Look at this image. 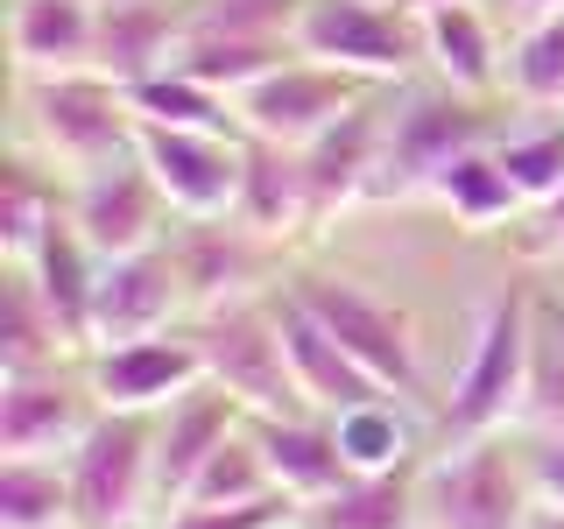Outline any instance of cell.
I'll return each instance as SVG.
<instances>
[{
	"label": "cell",
	"instance_id": "4dcf8cb0",
	"mask_svg": "<svg viewBox=\"0 0 564 529\" xmlns=\"http://www.w3.org/2000/svg\"><path fill=\"white\" fill-rule=\"evenodd\" d=\"M128 106L134 120H149V128H240L234 120V99L205 93L198 78H184V71H155V78L128 85Z\"/></svg>",
	"mask_w": 564,
	"mask_h": 529
},
{
	"label": "cell",
	"instance_id": "5b68a950",
	"mask_svg": "<svg viewBox=\"0 0 564 529\" xmlns=\"http://www.w3.org/2000/svg\"><path fill=\"white\" fill-rule=\"evenodd\" d=\"M487 99H466L452 85H402L388 106L381 134V176L375 198H431V184L445 176L466 149H487Z\"/></svg>",
	"mask_w": 564,
	"mask_h": 529
},
{
	"label": "cell",
	"instance_id": "8d00e7d4",
	"mask_svg": "<svg viewBox=\"0 0 564 529\" xmlns=\"http://www.w3.org/2000/svg\"><path fill=\"white\" fill-rule=\"evenodd\" d=\"M155 529H296L290 494H254V501H226V508H170L155 516Z\"/></svg>",
	"mask_w": 564,
	"mask_h": 529
},
{
	"label": "cell",
	"instance_id": "d6986e66",
	"mask_svg": "<svg viewBox=\"0 0 564 529\" xmlns=\"http://www.w3.org/2000/svg\"><path fill=\"white\" fill-rule=\"evenodd\" d=\"M170 255H176V269H184L191 311H219V304L254 296V276H261V261H269V240H254L234 219H184L176 240H170Z\"/></svg>",
	"mask_w": 564,
	"mask_h": 529
},
{
	"label": "cell",
	"instance_id": "2e32d148",
	"mask_svg": "<svg viewBox=\"0 0 564 529\" xmlns=\"http://www.w3.org/2000/svg\"><path fill=\"white\" fill-rule=\"evenodd\" d=\"M240 423H247V410L212 381H198L191 396H176L170 410L155 417V494H149L155 516H170V508L184 501L191 481H198V466L240 431Z\"/></svg>",
	"mask_w": 564,
	"mask_h": 529
},
{
	"label": "cell",
	"instance_id": "484cf974",
	"mask_svg": "<svg viewBox=\"0 0 564 529\" xmlns=\"http://www.w3.org/2000/svg\"><path fill=\"white\" fill-rule=\"evenodd\" d=\"M290 57H296L290 35H212V29H184L170 71L198 78L205 93H219V99H240L247 85H261L269 71H282Z\"/></svg>",
	"mask_w": 564,
	"mask_h": 529
},
{
	"label": "cell",
	"instance_id": "7402d4cb",
	"mask_svg": "<svg viewBox=\"0 0 564 529\" xmlns=\"http://www.w3.org/2000/svg\"><path fill=\"white\" fill-rule=\"evenodd\" d=\"M423 64H431L437 85H452L466 99H494L508 85V57L494 43V22L473 0H452V8L423 14Z\"/></svg>",
	"mask_w": 564,
	"mask_h": 529
},
{
	"label": "cell",
	"instance_id": "7c38bea8",
	"mask_svg": "<svg viewBox=\"0 0 564 529\" xmlns=\"http://www.w3.org/2000/svg\"><path fill=\"white\" fill-rule=\"evenodd\" d=\"M85 388H93L99 410H141L163 417L176 396L205 381V360L191 346V332H155V339H128V346H99L85 353Z\"/></svg>",
	"mask_w": 564,
	"mask_h": 529
},
{
	"label": "cell",
	"instance_id": "277c9868",
	"mask_svg": "<svg viewBox=\"0 0 564 529\" xmlns=\"http://www.w3.org/2000/svg\"><path fill=\"white\" fill-rule=\"evenodd\" d=\"M184 332H191V346H198V360H205V381L226 388L247 417H296L304 410L269 296H240V304H219V311H191Z\"/></svg>",
	"mask_w": 564,
	"mask_h": 529
},
{
	"label": "cell",
	"instance_id": "6da1fadb",
	"mask_svg": "<svg viewBox=\"0 0 564 529\" xmlns=\"http://www.w3.org/2000/svg\"><path fill=\"white\" fill-rule=\"evenodd\" d=\"M536 332H543V311L529 304V290H494L480 317H473V339H466V360L437 402V423H445V445L458 438H501L522 410V388H529V360H536Z\"/></svg>",
	"mask_w": 564,
	"mask_h": 529
},
{
	"label": "cell",
	"instance_id": "ac0fdd59",
	"mask_svg": "<svg viewBox=\"0 0 564 529\" xmlns=\"http://www.w3.org/2000/svg\"><path fill=\"white\" fill-rule=\"evenodd\" d=\"M261 458H269V481L290 494L296 508L325 501L332 487L352 481V458L339 445V423L317 417V410H296V417H247Z\"/></svg>",
	"mask_w": 564,
	"mask_h": 529
},
{
	"label": "cell",
	"instance_id": "74e56055",
	"mask_svg": "<svg viewBox=\"0 0 564 529\" xmlns=\"http://www.w3.org/2000/svg\"><path fill=\"white\" fill-rule=\"evenodd\" d=\"M522 466L543 508H564V438H522Z\"/></svg>",
	"mask_w": 564,
	"mask_h": 529
},
{
	"label": "cell",
	"instance_id": "60d3db41",
	"mask_svg": "<svg viewBox=\"0 0 564 529\" xmlns=\"http://www.w3.org/2000/svg\"><path fill=\"white\" fill-rule=\"evenodd\" d=\"M529 529H564V508H543V501H536V516H529Z\"/></svg>",
	"mask_w": 564,
	"mask_h": 529
},
{
	"label": "cell",
	"instance_id": "9c48e42d",
	"mask_svg": "<svg viewBox=\"0 0 564 529\" xmlns=\"http://www.w3.org/2000/svg\"><path fill=\"white\" fill-rule=\"evenodd\" d=\"M141 170L155 176V191L170 198L176 219H234L240 198V163H247V134L240 128H149L134 134Z\"/></svg>",
	"mask_w": 564,
	"mask_h": 529
},
{
	"label": "cell",
	"instance_id": "1f68e13d",
	"mask_svg": "<svg viewBox=\"0 0 564 529\" xmlns=\"http://www.w3.org/2000/svg\"><path fill=\"white\" fill-rule=\"evenodd\" d=\"M254 494H275V481H269V458H261L254 431L240 423V431L198 466V481H191V494L176 508H226V501H254Z\"/></svg>",
	"mask_w": 564,
	"mask_h": 529
},
{
	"label": "cell",
	"instance_id": "8992f818",
	"mask_svg": "<svg viewBox=\"0 0 564 529\" xmlns=\"http://www.w3.org/2000/svg\"><path fill=\"white\" fill-rule=\"evenodd\" d=\"M282 290L304 304L317 325L339 339L352 360L375 375L388 396H416L423 388V367H416V325L402 304H388V296H375L367 282L352 276H332V269H296Z\"/></svg>",
	"mask_w": 564,
	"mask_h": 529
},
{
	"label": "cell",
	"instance_id": "7a4b0ae2",
	"mask_svg": "<svg viewBox=\"0 0 564 529\" xmlns=\"http://www.w3.org/2000/svg\"><path fill=\"white\" fill-rule=\"evenodd\" d=\"M22 134L70 184L85 170L134 155L141 120L128 106V85L99 78V71H70V78H22Z\"/></svg>",
	"mask_w": 564,
	"mask_h": 529
},
{
	"label": "cell",
	"instance_id": "d6a6232c",
	"mask_svg": "<svg viewBox=\"0 0 564 529\" xmlns=\"http://www.w3.org/2000/svg\"><path fill=\"white\" fill-rule=\"evenodd\" d=\"M494 155L501 170L516 176L522 205H551L557 184H564V120H536V128H516V134H494Z\"/></svg>",
	"mask_w": 564,
	"mask_h": 529
},
{
	"label": "cell",
	"instance_id": "4316f807",
	"mask_svg": "<svg viewBox=\"0 0 564 529\" xmlns=\"http://www.w3.org/2000/svg\"><path fill=\"white\" fill-rule=\"evenodd\" d=\"M431 198L452 212L466 234H494V226H508L516 212H529L522 205V191H516V176L501 170V155H494V141L487 149H466L458 163L431 184Z\"/></svg>",
	"mask_w": 564,
	"mask_h": 529
},
{
	"label": "cell",
	"instance_id": "ffe728a7",
	"mask_svg": "<svg viewBox=\"0 0 564 529\" xmlns=\"http://www.w3.org/2000/svg\"><path fill=\"white\" fill-rule=\"evenodd\" d=\"M8 50H14V71H22V78L93 71L99 0H14L8 8Z\"/></svg>",
	"mask_w": 564,
	"mask_h": 529
},
{
	"label": "cell",
	"instance_id": "8fae6325",
	"mask_svg": "<svg viewBox=\"0 0 564 529\" xmlns=\"http://www.w3.org/2000/svg\"><path fill=\"white\" fill-rule=\"evenodd\" d=\"M64 212H70V226L93 240L99 261L141 255V247H163V226L176 219L170 198L155 191V176L141 170V155H120V163H106V170L70 176Z\"/></svg>",
	"mask_w": 564,
	"mask_h": 529
},
{
	"label": "cell",
	"instance_id": "b9f144b4",
	"mask_svg": "<svg viewBox=\"0 0 564 529\" xmlns=\"http://www.w3.org/2000/svg\"><path fill=\"white\" fill-rule=\"evenodd\" d=\"M395 8H402V14H416V22H423L431 8H452V0H395Z\"/></svg>",
	"mask_w": 564,
	"mask_h": 529
},
{
	"label": "cell",
	"instance_id": "ee69618b",
	"mask_svg": "<svg viewBox=\"0 0 564 529\" xmlns=\"http://www.w3.org/2000/svg\"><path fill=\"white\" fill-rule=\"evenodd\" d=\"M120 529H155V516H141V522H120Z\"/></svg>",
	"mask_w": 564,
	"mask_h": 529
},
{
	"label": "cell",
	"instance_id": "f35d334b",
	"mask_svg": "<svg viewBox=\"0 0 564 529\" xmlns=\"http://www.w3.org/2000/svg\"><path fill=\"white\" fill-rule=\"evenodd\" d=\"M536 234H529V247H536V255H564V184H557V198L551 205H536Z\"/></svg>",
	"mask_w": 564,
	"mask_h": 529
},
{
	"label": "cell",
	"instance_id": "603a6c76",
	"mask_svg": "<svg viewBox=\"0 0 564 529\" xmlns=\"http://www.w3.org/2000/svg\"><path fill=\"white\" fill-rule=\"evenodd\" d=\"M22 269L35 276V290H43V304L57 311V325L70 332V346L93 353V296H99V269H106V261L93 255V240L70 226V212L50 219L43 247H35Z\"/></svg>",
	"mask_w": 564,
	"mask_h": 529
},
{
	"label": "cell",
	"instance_id": "7bdbcfd3",
	"mask_svg": "<svg viewBox=\"0 0 564 529\" xmlns=\"http://www.w3.org/2000/svg\"><path fill=\"white\" fill-rule=\"evenodd\" d=\"M543 325H551L557 339H564V304H543Z\"/></svg>",
	"mask_w": 564,
	"mask_h": 529
},
{
	"label": "cell",
	"instance_id": "44dd1931",
	"mask_svg": "<svg viewBox=\"0 0 564 529\" xmlns=\"http://www.w3.org/2000/svg\"><path fill=\"white\" fill-rule=\"evenodd\" d=\"M234 226H247V234H254V240H269V247L296 240V234H311V226H317V212H311V184H304V155L247 134V163H240Z\"/></svg>",
	"mask_w": 564,
	"mask_h": 529
},
{
	"label": "cell",
	"instance_id": "4fadbf2b",
	"mask_svg": "<svg viewBox=\"0 0 564 529\" xmlns=\"http://www.w3.org/2000/svg\"><path fill=\"white\" fill-rule=\"evenodd\" d=\"M191 311L184 269L170 247H141L99 269V296H93V353L99 346H128V339H155L176 332V317Z\"/></svg>",
	"mask_w": 564,
	"mask_h": 529
},
{
	"label": "cell",
	"instance_id": "5bb4252c",
	"mask_svg": "<svg viewBox=\"0 0 564 529\" xmlns=\"http://www.w3.org/2000/svg\"><path fill=\"white\" fill-rule=\"evenodd\" d=\"M93 388L70 381L64 367L0 375V458H70V445L93 431Z\"/></svg>",
	"mask_w": 564,
	"mask_h": 529
},
{
	"label": "cell",
	"instance_id": "836d02e7",
	"mask_svg": "<svg viewBox=\"0 0 564 529\" xmlns=\"http://www.w3.org/2000/svg\"><path fill=\"white\" fill-rule=\"evenodd\" d=\"M522 438H564V339L551 325L536 332V360H529V388L516 410Z\"/></svg>",
	"mask_w": 564,
	"mask_h": 529
},
{
	"label": "cell",
	"instance_id": "3957f363",
	"mask_svg": "<svg viewBox=\"0 0 564 529\" xmlns=\"http://www.w3.org/2000/svg\"><path fill=\"white\" fill-rule=\"evenodd\" d=\"M423 494V529H529L536 487L522 466V438H458L437 458L416 466Z\"/></svg>",
	"mask_w": 564,
	"mask_h": 529
},
{
	"label": "cell",
	"instance_id": "d590c367",
	"mask_svg": "<svg viewBox=\"0 0 564 529\" xmlns=\"http://www.w3.org/2000/svg\"><path fill=\"white\" fill-rule=\"evenodd\" d=\"M304 0H184V29L212 35H290Z\"/></svg>",
	"mask_w": 564,
	"mask_h": 529
},
{
	"label": "cell",
	"instance_id": "30bf717a",
	"mask_svg": "<svg viewBox=\"0 0 564 529\" xmlns=\"http://www.w3.org/2000/svg\"><path fill=\"white\" fill-rule=\"evenodd\" d=\"M367 93H375V85L352 78V71L290 57L282 71H269L261 85H247V93L234 99V120H240V134H254V141H275V149H311V141L325 134L339 114H352Z\"/></svg>",
	"mask_w": 564,
	"mask_h": 529
},
{
	"label": "cell",
	"instance_id": "f1b7e54d",
	"mask_svg": "<svg viewBox=\"0 0 564 529\" xmlns=\"http://www.w3.org/2000/svg\"><path fill=\"white\" fill-rule=\"evenodd\" d=\"M0 529H78L64 458H0Z\"/></svg>",
	"mask_w": 564,
	"mask_h": 529
},
{
	"label": "cell",
	"instance_id": "52a82bcc",
	"mask_svg": "<svg viewBox=\"0 0 564 529\" xmlns=\"http://www.w3.org/2000/svg\"><path fill=\"white\" fill-rule=\"evenodd\" d=\"M64 473H70V516H78V529H120V522L155 516L149 508V494H155V417L99 410L93 431L70 445Z\"/></svg>",
	"mask_w": 564,
	"mask_h": 529
},
{
	"label": "cell",
	"instance_id": "ab89813d",
	"mask_svg": "<svg viewBox=\"0 0 564 529\" xmlns=\"http://www.w3.org/2000/svg\"><path fill=\"white\" fill-rule=\"evenodd\" d=\"M508 8H516V14H529V22H536V14H557L564 0H508Z\"/></svg>",
	"mask_w": 564,
	"mask_h": 529
},
{
	"label": "cell",
	"instance_id": "e0dca14e",
	"mask_svg": "<svg viewBox=\"0 0 564 529\" xmlns=\"http://www.w3.org/2000/svg\"><path fill=\"white\" fill-rule=\"evenodd\" d=\"M381 134H388V106L367 93L360 106H352V114L332 120V128L317 134L311 149H296V155H304V184H311V212H317V226H325L332 212L375 198V176H381Z\"/></svg>",
	"mask_w": 564,
	"mask_h": 529
},
{
	"label": "cell",
	"instance_id": "83f0119b",
	"mask_svg": "<svg viewBox=\"0 0 564 529\" xmlns=\"http://www.w3.org/2000/svg\"><path fill=\"white\" fill-rule=\"evenodd\" d=\"M64 176H50L43 163H29V155H8L0 163V255L8 261H29L35 247H43L50 219L64 212Z\"/></svg>",
	"mask_w": 564,
	"mask_h": 529
},
{
	"label": "cell",
	"instance_id": "f546056e",
	"mask_svg": "<svg viewBox=\"0 0 564 529\" xmlns=\"http://www.w3.org/2000/svg\"><path fill=\"white\" fill-rule=\"evenodd\" d=\"M501 93L516 106H529V114H564V8L522 22L516 50H508V85Z\"/></svg>",
	"mask_w": 564,
	"mask_h": 529
},
{
	"label": "cell",
	"instance_id": "9a60e30c",
	"mask_svg": "<svg viewBox=\"0 0 564 529\" xmlns=\"http://www.w3.org/2000/svg\"><path fill=\"white\" fill-rule=\"evenodd\" d=\"M275 304V325H282V353H290V375H296V396H304V410L317 417H352V410H367V402H388V388L367 375L352 353L332 339L317 317L296 304L290 290H275L269 296Z\"/></svg>",
	"mask_w": 564,
	"mask_h": 529
},
{
	"label": "cell",
	"instance_id": "e575fe53",
	"mask_svg": "<svg viewBox=\"0 0 564 529\" xmlns=\"http://www.w3.org/2000/svg\"><path fill=\"white\" fill-rule=\"evenodd\" d=\"M339 423V445L352 458V473H388V466H410V438L395 423V402H367L352 417H332Z\"/></svg>",
	"mask_w": 564,
	"mask_h": 529
},
{
	"label": "cell",
	"instance_id": "cb8c5ba5",
	"mask_svg": "<svg viewBox=\"0 0 564 529\" xmlns=\"http://www.w3.org/2000/svg\"><path fill=\"white\" fill-rule=\"evenodd\" d=\"M70 360H85V353L70 346L57 311L43 304L35 276L22 261H8V276H0V375H43V367H70Z\"/></svg>",
	"mask_w": 564,
	"mask_h": 529
},
{
	"label": "cell",
	"instance_id": "d4e9b609",
	"mask_svg": "<svg viewBox=\"0 0 564 529\" xmlns=\"http://www.w3.org/2000/svg\"><path fill=\"white\" fill-rule=\"evenodd\" d=\"M296 529H423L416 466L352 473V481H346V487H332L325 501L296 508Z\"/></svg>",
	"mask_w": 564,
	"mask_h": 529
},
{
	"label": "cell",
	"instance_id": "ba28073f",
	"mask_svg": "<svg viewBox=\"0 0 564 529\" xmlns=\"http://www.w3.org/2000/svg\"><path fill=\"white\" fill-rule=\"evenodd\" d=\"M290 43L296 57L352 71L367 85H402L423 64V22L395 0H304Z\"/></svg>",
	"mask_w": 564,
	"mask_h": 529
}]
</instances>
